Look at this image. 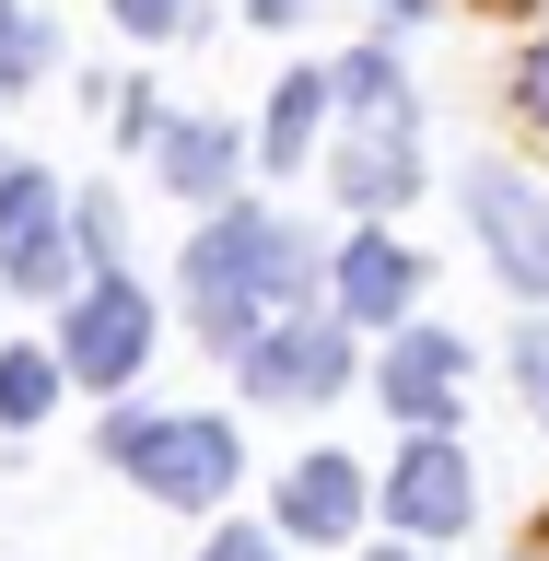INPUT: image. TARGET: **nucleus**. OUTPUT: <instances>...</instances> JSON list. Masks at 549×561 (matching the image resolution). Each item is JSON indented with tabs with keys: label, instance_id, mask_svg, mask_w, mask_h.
Returning <instances> with one entry per match:
<instances>
[{
	"label": "nucleus",
	"instance_id": "13",
	"mask_svg": "<svg viewBox=\"0 0 549 561\" xmlns=\"http://www.w3.org/2000/svg\"><path fill=\"white\" fill-rule=\"evenodd\" d=\"M328 105H340V82H328V70H293V82L270 94V117H258V152L293 175V164L316 152V129H328Z\"/></svg>",
	"mask_w": 549,
	"mask_h": 561
},
{
	"label": "nucleus",
	"instance_id": "17",
	"mask_svg": "<svg viewBox=\"0 0 549 561\" xmlns=\"http://www.w3.org/2000/svg\"><path fill=\"white\" fill-rule=\"evenodd\" d=\"M515 117H526V129L549 140V35H538V47L515 59Z\"/></svg>",
	"mask_w": 549,
	"mask_h": 561
},
{
	"label": "nucleus",
	"instance_id": "16",
	"mask_svg": "<svg viewBox=\"0 0 549 561\" xmlns=\"http://www.w3.org/2000/svg\"><path fill=\"white\" fill-rule=\"evenodd\" d=\"M82 257H94V270H129V222H117V199H82Z\"/></svg>",
	"mask_w": 549,
	"mask_h": 561
},
{
	"label": "nucleus",
	"instance_id": "1",
	"mask_svg": "<svg viewBox=\"0 0 549 561\" xmlns=\"http://www.w3.org/2000/svg\"><path fill=\"white\" fill-rule=\"evenodd\" d=\"M305 305H316V245L293 234L281 210L235 199L199 245H187V316H199V340H210V351L270 340L281 316H305Z\"/></svg>",
	"mask_w": 549,
	"mask_h": 561
},
{
	"label": "nucleus",
	"instance_id": "15",
	"mask_svg": "<svg viewBox=\"0 0 549 561\" xmlns=\"http://www.w3.org/2000/svg\"><path fill=\"white\" fill-rule=\"evenodd\" d=\"M328 82H340V105H410V82H398V59H386V47L328 59Z\"/></svg>",
	"mask_w": 549,
	"mask_h": 561
},
{
	"label": "nucleus",
	"instance_id": "18",
	"mask_svg": "<svg viewBox=\"0 0 549 561\" xmlns=\"http://www.w3.org/2000/svg\"><path fill=\"white\" fill-rule=\"evenodd\" d=\"M47 59H59V35H47V24H24L12 47H0V82H12V94H35V70H47Z\"/></svg>",
	"mask_w": 549,
	"mask_h": 561
},
{
	"label": "nucleus",
	"instance_id": "24",
	"mask_svg": "<svg viewBox=\"0 0 549 561\" xmlns=\"http://www.w3.org/2000/svg\"><path fill=\"white\" fill-rule=\"evenodd\" d=\"M375 12H398V24H410V12H445V0H375Z\"/></svg>",
	"mask_w": 549,
	"mask_h": 561
},
{
	"label": "nucleus",
	"instance_id": "7",
	"mask_svg": "<svg viewBox=\"0 0 549 561\" xmlns=\"http://www.w3.org/2000/svg\"><path fill=\"white\" fill-rule=\"evenodd\" d=\"M235 363H245V398H281V410H293V398H340L351 386V316L305 305V316H281L270 340H245Z\"/></svg>",
	"mask_w": 549,
	"mask_h": 561
},
{
	"label": "nucleus",
	"instance_id": "2",
	"mask_svg": "<svg viewBox=\"0 0 549 561\" xmlns=\"http://www.w3.org/2000/svg\"><path fill=\"white\" fill-rule=\"evenodd\" d=\"M105 468H129L152 503H175V515H210V503L245 480V445H235V421H210V410H129V398H117Z\"/></svg>",
	"mask_w": 549,
	"mask_h": 561
},
{
	"label": "nucleus",
	"instance_id": "8",
	"mask_svg": "<svg viewBox=\"0 0 549 561\" xmlns=\"http://www.w3.org/2000/svg\"><path fill=\"white\" fill-rule=\"evenodd\" d=\"M421 245H398L386 222H363V234L328 257V305L351 316V328H410V305H421Z\"/></svg>",
	"mask_w": 549,
	"mask_h": 561
},
{
	"label": "nucleus",
	"instance_id": "12",
	"mask_svg": "<svg viewBox=\"0 0 549 561\" xmlns=\"http://www.w3.org/2000/svg\"><path fill=\"white\" fill-rule=\"evenodd\" d=\"M245 164V129L235 117H164V140H152V175H164L175 199H222Z\"/></svg>",
	"mask_w": 549,
	"mask_h": 561
},
{
	"label": "nucleus",
	"instance_id": "21",
	"mask_svg": "<svg viewBox=\"0 0 549 561\" xmlns=\"http://www.w3.org/2000/svg\"><path fill=\"white\" fill-rule=\"evenodd\" d=\"M117 140H129V152H152V140H164V105L140 94V82H129V94H117Z\"/></svg>",
	"mask_w": 549,
	"mask_h": 561
},
{
	"label": "nucleus",
	"instance_id": "14",
	"mask_svg": "<svg viewBox=\"0 0 549 561\" xmlns=\"http://www.w3.org/2000/svg\"><path fill=\"white\" fill-rule=\"evenodd\" d=\"M59 386H70V351H35V340L0 351V421H12V433L59 410Z\"/></svg>",
	"mask_w": 549,
	"mask_h": 561
},
{
	"label": "nucleus",
	"instance_id": "26",
	"mask_svg": "<svg viewBox=\"0 0 549 561\" xmlns=\"http://www.w3.org/2000/svg\"><path fill=\"white\" fill-rule=\"evenodd\" d=\"M375 561H410V538H398V550H375Z\"/></svg>",
	"mask_w": 549,
	"mask_h": 561
},
{
	"label": "nucleus",
	"instance_id": "19",
	"mask_svg": "<svg viewBox=\"0 0 549 561\" xmlns=\"http://www.w3.org/2000/svg\"><path fill=\"white\" fill-rule=\"evenodd\" d=\"M105 12H117V35H187L199 24L187 0H105Z\"/></svg>",
	"mask_w": 549,
	"mask_h": 561
},
{
	"label": "nucleus",
	"instance_id": "6",
	"mask_svg": "<svg viewBox=\"0 0 549 561\" xmlns=\"http://www.w3.org/2000/svg\"><path fill=\"white\" fill-rule=\"evenodd\" d=\"M421 187V117L410 105H340V152H328V199L398 210Z\"/></svg>",
	"mask_w": 549,
	"mask_h": 561
},
{
	"label": "nucleus",
	"instance_id": "5",
	"mask_svg": "<svg viewBox=\"0 0 549 561\" xmlns=\"http://www.w3.org/2000/svg\"><path fill=\"white\" fill-rule=\"evenodd\" d=\"M70 386H105V398H129V375L152 363V293L129 270H94L82 280V305H70Z\"/></svg>",
	"mask_w": 549,
	"mask_h": 561
},
{
	"label": "nucleus",
	"instance_id": "22",
	"mask_svg": "<svg viewBox=\"0 0 549 561\" xmlns=\"http://www.w3.org/2000/svg\"><path fill=\"white\" fill-rule=\"evenodd\" d=\"M515 375H526V410L549 421V328H526V340H515Z\"/></svg>",
	"mask_w": 549,
	"mask_h": 561
},
{
	"label": "nucleus",
	"instance_id": "3",
	"mask_svg": "<svg viewBox=\"0 0 549 561\" xmlns=\"http://www.w3.org/2000/svg\"><path fill=\"white\" fill-rule=\"evenodd\" d=\"M70 245H82L70 187L47 164H0V280L24 305H47V293H70Z\"/></svg>",
	"mask_w": 549,
	"mask_h": 561
},
{
	"label": "nucleus",
	"instance_id": "11",
	"mask_svg": "<svg viewBox=\"0 0 549 561\" xmlns=\"http://www.w3.org/2000/svg\"><path fill=\"white\" fill-rule=\"evenodd\" d=\"M363 526V456H293L281 468V538H351Z\"/></svg>",
	"mask_w": 549,
	"mask_h": 561
},
{
	"label": "nucleus",
	"instance_id": "20",
	"mask_svg": "<svg viewBox=\"0 0 549 561\" xmlns=\"http://www.w3.org/2000/svg\"><path fill=\"white\" fill-rule=\"evenodd\" d=\"M199 561H281V538H270V526H210Z\"/></svg>",
	"mask_w": 549,
	"mask_h": 561
},
{
	"label": "nucleus",
	"instance_id": "25",
	"mask_svg": "<svg viewBox=\"0 0 549 561\" xmlns=\"http://www.w3.org/2000/svg\"><path fill=\"white\" fill-rule=\"evenodd\" d=\"M12 35H24V12H12V0H0V47H12Z\"/></svg>",
	"mask_w": 549,
	"mask_h": 561
},
{
	"label": "nucleus",
	"instance_id": "23",
	"mask_svg": "<svg viewBox=\"0 0 549 561\" xmlns=\"http://www.w3.org/2000/svg\"><path fill=\"white\" fill-rule=\"evenodd\" d=\"M245 12H258V24H293V12H305V0H245Z\"/></svg>",
	"mask_w": 549,
	"mask_h": 561
},
{
	"label": "nucleus",
	"instance_id": "4",
	"mask_svg": "<svg viewBox=\"0 0 549 561\" xmlns=\"http://www.w3.org/2000/svg\"><path fill=\"white\" fill-rule=\"evenodd\" d=\"M456 199H468V234L491 245V270H503V293H515V305H549V199L526 187L515 164H503V152H480Z\"/></svg>",
	"mask_w": 549,
	"mask_h": 561
},
{
	"label": "nucleus",
	"instance_id": "10",
	"mask_svg": "<svg viewBox=\"0 0 549 561\" xmlns=\"http://www.w3.org/2000/svg\"><path fill=\"white\" fill-rule=\"evenodd\" d=\"M456 386H468V351L445 340V328H398L375 363V398L398 410V433H445L456 421Z\"/></svg>",
	"mask_w": 549,
	"mask_h": 561
},
{
	"label": "nucleus",
	"instance_id": "9",
	"mask_svg": "<svg viewBox=\"0 0 549 561\" xmlns=\"http://www.w3.org/2000/svg\"><path fill=\"white\" fill-rule=\"evenodd\" d=\"M386 515H398V538H456L480 515V480H468L456 433H410V456L386 468Z\"/></svg>",
	"mask_w": 549,
	"mask_h": 561
}]
</instances>
